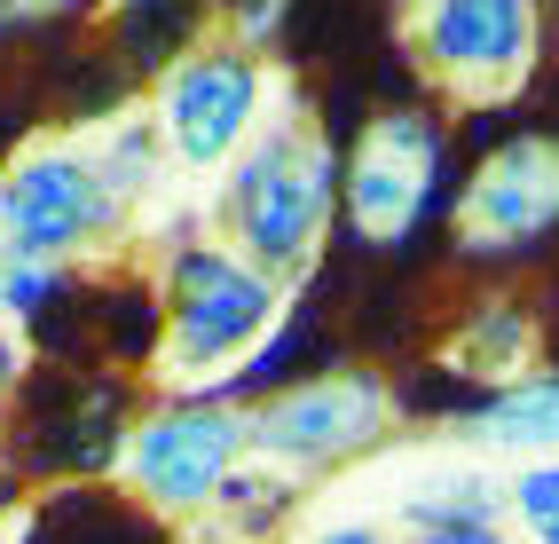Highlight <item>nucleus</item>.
<instances>
[{
    "label": "nucleus",
    "instance_id": "f257e3e1",
    "mask_svg": "<svg viewBox=\"0 0 559 544\" xmlns=\"http://www.w3.org/2000/svg\"><path fill=\"white\" fill-rule=\"evenodd\" d=\"M331 190H340V166H331L323 142H316L308 127H269V134L237 158L221 213H229V237L245 245L252 269L292 276V269H308V252H316V237H323Z\"/></svg>",
    "mask_w": 559,
    "mask_h": 544
},
{
    "label": "nucleus",
    "instance_id": "f03ea898",
    "mask_svg": "<svg viewBox=\"0 0 559 544\" xmlns=\"http://www.w3.org/2000/svg\"><path fill=\"white\" fill-rule=\"evenodd\" d=\"M276 316V276L252 269L245 252L221 245H181L174 284H166V371L198 379L213 363L245 355Z\"/></svg>",
    "mask_w": 559,
    "mask_h": 544
},
{
    "label": "nucleus",
    "instance_id": "7ed1b4c3",
    "mask_svg": "<svg viewBox=\"0 0 559 544\" xmlns=\"http://www.w3.org/2000/svg\"><path fill=\"white\" fill-rule=\"evenodd\" d=\"M245 450H252V418H237L229 403H174L127 434V474L158 513H198L229 489Z\"/></svg>",
    "mask_w": 559,
    "mask_h": 544
},
{
    "label": "nucleus",
    "instance_id": "20e7f679",
    "mask_svg": "<svg viewBox=\"0 0 559 544\" xmlns=\"http://www.w3.org/2000/svg\"><path fill=\"white\" fill-rule=\"evenodd\" d=\"M110 222H119V190L80 151H32L0 181V252L16 261H63Z\"/></svg>",
    "mask_w": 559,
    "mask_h": 544
},
{
    "label": "nucleus",
    "instance_id": "39448f33",
    "mask_svg": "<svg viewBox=\"0 0 559 544\" xmlns=\"http://www.w3.org/2000/svg\"><path fill=\"white\" fill-rule=\"evenodd\" d=\"M260 127V63L245 48H198L158 87V134L181 166H229Z\"/></svg>",
    "mask_w": 559,
    "mask_h": 544
},
{
    "label": "nucleus",
    "instance_id": "423d86ee",
    "mask_svg": "<svg viewBox=\"0 0 559 544\" xmlns=\"http://www.w3.org/2000/svg\"><path fill=\"white\" fill-rule=\"evenodd\" d=\"M386 426V387L370 371H331L308 387H284L276 403L252 411V450L276 465H331L379 442Z\"/></svg>",
    "mask_w": 559,
    "mask_h": 544
},
{
    "label": "nucleus",
    "instance_id": "0eeeda50",
    "mask_svg": "<svg viewBox=\"0 0 559 544\" xmlns=\"http://www.w3.org/2000/svg\"><path fill=\"white\" fill-rule=\"evenodd\" d=\"M433 181H441V127L418 111H394L362 134V151L347 158V222L370 245H394L418 213L433 205Z\"/></svg>",
    "mask_w": 559,
    "mask_h": 544
},
{
    "label": "nucleus",
    "instance_id": "6e6552de",
    "mask_svg": "<svg viewBox=\"0 0 559 544\" xmlns=\"http://www.w3.org/2000/svg\"><path fill=\"white\" fill-rule=\"evenodd\" d=\"M418 56L457 87H504L536 56V0H418Z\"/></svg>",
    "mask_w": 559,
    "mask_h": 544
},
{
    "label": "nucleus",
    "instance_id": "1a4fd4ad",
    "mask_svg": "<svg viewBox=\"0 0 559 544\" xmlns=\"http://www.w3.org/2000/svg\"><path fill=\"white\" fill-rule=\"evenodd\" d=\"M559 222V142L512 134L465 190V245L473 252H520Z\"/></svg>",
    "mask_w": 559,
    "mask_h": 544
},
{
    "label": "nucleus",
    "instance_id": "9d476101",
    "mask_svg": "<svg viewBox=\"0 0 559 544\" xmlns=\"http://www.w3.org/2000/svg\"><path fill=\"white\" fill-rule=\"evenodd\" d=\"M473 434L497 450H559V371L551 379H512L473 411Z\"/></svg>",
    "mask_w": 559,
    "mask_h": 544
},
{
    "label": "nucleus",
    "instance_id": "9b49d317",
    "mask_svg": "<svg viewBox=\"0 0 559 544\" xmlns=\"http://www.w3.org/2000/svg\"><path fill=\"white\" fill-rule=\"evenodd\" d=\"M198 16H205V0H127L119 9V40H127L134 63H166V56L190 48Z\"/></svg>",
    "mask_w": 559,
    "mask_h": 544
},
{
    "label": "nucleus",
    "instance_id": "f8f14e48",
    "mask_svg": "<svg viewBox=\"0 0 559 544\" xmlns=\"http://www.w3.org/2000/svg\"><path fill=\"white\" fill-rule=\"evenodd\" d=\"M520 355H528V323H520V308H489L473 323V332L457 340V363H473V371H520Z\"/></svg>",
    "mask_w": 559,
    "mask_h": 544
},
{
    "label": "nucleus",
    "instance_id": "ddd939ff",
    "mask_svg": "<svg viewBox=\"0 0 559 544\" xmlns=\"http://www.w3.org/2000/svg\"><path fill=\"white\" fill-rule=\"evenodd\" d=\"M512 521L528 529V544H559V458H536L528 474L512 482Z\"/></svg>",
    "mask_w": 559,
    "mask_h": 544
},
{
    "label": "nucleus",
    "instance_id": "4468645a",
    "mask_svg": "<svg viewBox=\"0 0 559 544\" xmlns=\"http://www.w3.org/2000/svg\"><path fill=\"white\" fill-rule=\"evenodd\" d=\"M56 293H63L56 261H16V252H0V308L9 316H40Z\"/></svg>",
    "mask_w": 559,
    "mask_h": 544
},
{
    "label": "nucleus",
    "instance_id": "2eb2a0df",
    "mask_svg": "<svg viewBox=\"0 0 559 544\" xmlns=\"http://www.w3.org/2000/svg\"><path fill=\"white\" fill-rule=\"evenodd\" d=\"M103 166V181H110V190H151V166H158V151H151V127H119V134H110V151L95 158Z\"/></svg>",
    "mask_w": 559,
    "mask_h": 544
},
{
    "label": "nucleus",
    "instance_id": "dca6fc26",
    "mask_svg": "<svg viewBox=\"0 0 559 544\" xmlns=\"http://www.w3.org/2000/svg\"><path fill=\"white\" fill-rule=\"evenodd\" d=\"M418 544H512L497 521H457V529H418Z\"/></svg>",
    "mask_w": 559,
    "mask_h": 544
},
{
    "label": "nucleus",
    "instance_id": "f3484780",
    "mask_svg": "<svg viewBox=\"0 0 559 544\" xmlns=\"http://www.w3.org/2000/svg\"><path fill=\"white\" fill-rule=\"evenodd\" d=\"M229 9H237V24H245V40H269L276 16H284V0H229Z\"/></svg>",
    "mask_w": 559,
    "mask_h": 544
},
{
    "label": "nucleus",
    "instance_id": "a211bd4d",
    "mask_svg": "<svg viewBox=\"0 0 559 544\" xmlns=\"http://www.w3.org/2000/svg\"><path fill=\"white\" fill-rule=\"evenodd\" d=\"M48 9H80V0H0V32H9V24H32V16H48Z\"/></svg>",
    "mask_w": 559,
    "mask_h": 544
},
{
    "label": "nucleus",
    "instance_id": "6ab92c4d",
    "mask_svg": "<svg viewBox=\"0 0 559 544\" xmlns=\"http://www.w3.org/2000/svg\"><path fill=\"white\" fill-rule=\"evenodd\" d=\"M316 544H386L379 529H370V521H340V529H323Z\"/></svg>",
    "mask_w": 559,
    "mask_h": 544
},
{
    "label": "nucleus",
    "instance_id": "aec40b11",
    "mask_svg": "<svg viewBox=\"0 0 559 544\" xmlns=\"http://www.w3.org/2000/svg\"><path fill=\"white\" fill-rule=\"evenodd\" d=\"M16 387V340H9V323H0V394Z\"/></svg>",
    "mask_w": 559,
    "mask_h": 544
}]
</instances>
